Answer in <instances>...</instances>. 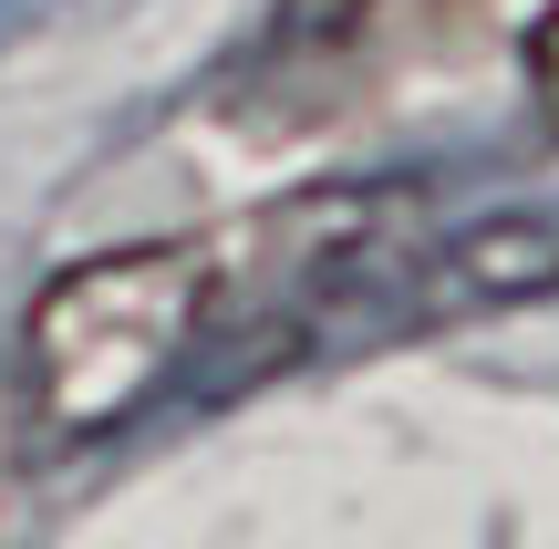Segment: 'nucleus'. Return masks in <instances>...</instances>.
Here are the masks:
<instances>
[{"instance_id": "f257e3e1", "label": "nucleus", "mask_w": 559, "mask_h": 549, "mask_svg": "<svg viewBox=\"0 0 559 549\" xmlns=\"http://www.w3.org/2000/svg\"><path fill=\"white\" fill-rule=\"evenodd\" d=\"M228 301L218 239H135L73 260L21 322V426L52 456L145 426L198 373V343Z\"/></svg>"}, {"instance_id": "f03ea898", "label": "nucleus", "mask_w": 559, "mask_h": 549, "mask_svg": "<svg viewBox=\"0 0 559 549\" xmlns=\"http://www.w3.org/2000/svg\"><path fill=\"white\" fill-rule=\"evenodd\" d=\"M404 301L383 311V332H445V322H498V311L559 301V228L549 218H477L456 239L415 249L394 270Z\"/></svg>"}, {"instance_id": "7ed1b4c3", "label": "nucleus", "mask_w": 559, "mask_h": 549, "mask_svg": "<svg viewBox=\"0 0 559 549\" xmlns=\"http://www.w3.org/2000/svg\"><path fill=\"white\" fill-rule=\"evenodd\" d=\"M528 94H539V115L559 124V11H539V32H528Z\"/></svg>"}]
</instances>
